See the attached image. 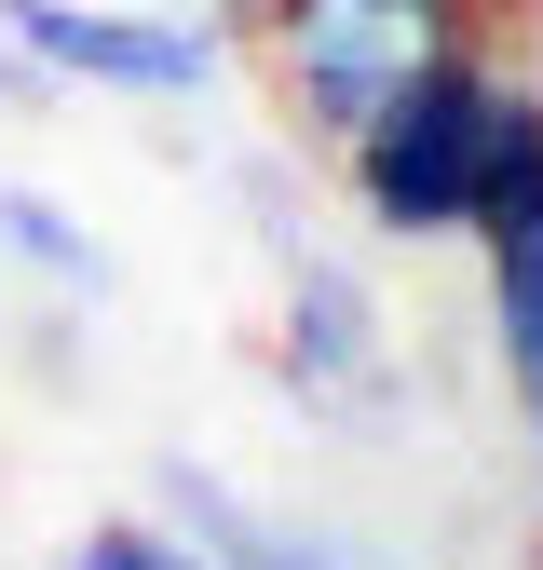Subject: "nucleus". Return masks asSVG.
I'll return each instance as SVG.
<instances>
[{
  "mask_svg": "<svg viewBox=\"0 0 543 570\" xmlns=\"http://www.w3.org/2000/svg\"><path fill=\"white\" fill-rule=\"evenodd\" d=\"M490 96H503V68H490V41H435L407 82L381 96V122L339 150V177H354V204L381 232H407V245H435V232H462L475 218V164H490Z\"/></svg>",
  "mask_w": 543,
  "mask_h": 570,
  "instance_id": "nucleus-1",
  "label": "nucleus"
},
{
  "mask_svg": "<svg viewBox=\"0 0 543 570\" xmlns=\"http://www.w3.org/2000/svg\"><path fill=\"white\" fill-rule=\"evenodd\" d=\"M462 28H475V0H272V68H286V96L326 150H354L381 96Z\"/></svg>",
  "mask_w": 543,
  "mask_h": 570,
  "instance_id": "nucleus-2",
  "label": "nucleus"
},
{
  "mask_svg": "<svg viewBox=\"0 0 543 570\" xmlns=\"http://www.w3.org/2000/svg\"><path fill=\"white\" fill-rule=\"evenodd\" d=\"M475 245H490V326H503V367L530 407V449H543V82L490 96V164H475Z\"/></svg>",
  "mask_w": 543,
  "mask_h": 570,
  "instance_id": "nucleus-3",
  "label": "nucleus"
},
{
  "mask_svg": "<svg viewBox=\"0 0 543 570\" xmlns=\"http://www.w3.org/2000/svg\"><path fill=\"white\" fill-rule=\"evenodd\" d=\"M0 41H14L41 82L82 96H204L218 82V41L190 14H109V0H0Z\"/></svg>",
  "mask_w": 543,
  "mask_h": 570,
  "instance_id": "nucleus-4",
  "label": "nucleus"
},
{
  "mask_svg": "<svg viewBox=\"0 0 543 570\" xmlns=\"http://www.w3.org/2000/svg\"><path fill=\"white\" fill-rule=\"evenodd\" d=\"M272 367H286V394H299V407H326V421L394 407L381 313H367V285L339 272V258H299V272H286V340H272Z\"/></svg>",
  "mask_w": 543,
  "mask_h": 570,
  "instance_id": "nucleus-5",
  "label": "nucleus"
},
{
  "mask_svg": "<svg viewBox=\"0 0 543 570\" xmlns=\"http://www.w3.org/2000/svg\"><path fill=\"white\" fill-rule=\"evenodd\" d=\"M164 517L218 557V570H394V557H367V543H339V530H286V517H258V503H231L204 462H164Z\"/></svg>",
  "mask_w": 543,
  "mask_h": 570,
  "instance_id": "nucleus-6",
  "label": "nucleus"
},
{
  "mask_svg": "<svg viewBox=\"0 0 543 570\" xmlns=\"http://www.w3.org/2000/svg\"><path fill=\"white\" fill-rule=\"evenodd\" d=\"M0 245H14V272H41L55 299H109V258H96V232L68 218L55 190H0Z\"/></svg>",
  "mask_w": 543,
  "mask_h": 570,
  "instance_id": "nucleus-7",
  "label": "nucleus"
},
{
  "mask_svg": "<svg viewBox=\"0 0 543 570\" xmlns=\"http://www.w3.org/2000/svg\"><path fill=\"white\" fill-rule=\"evenodd\" d=\"M55 570H218V557H204L177 517H109V530H82V543H68Z\"/></svg>",
  "mask_w": 543,
  "mask_h": 570,
  "instance_id": "nucleus-8",
  "label": "nucleus"
},
{
  "mask_svg": "<svg viewBox=\"0 0 543 570\" xmlns=\"http://www.w3.org/2000/svg\"><path fill=\"white\" fill-rule=\"evenodd\" d=\"M475 14H516V0H475Z\"/></svg>",
  "mask_w": 543,
  "mask_h": 570,
  "instance_id": "nucleus-9",
  "label": "nucleus"
}]
</instances>
